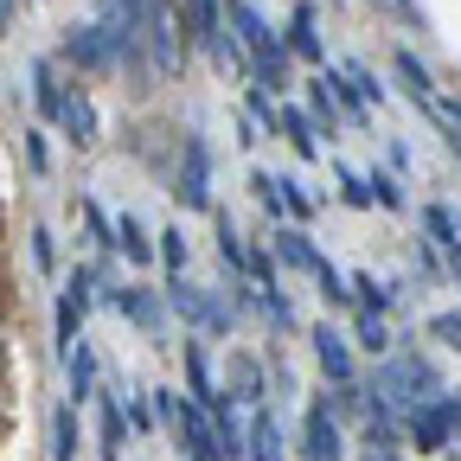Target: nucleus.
Listing matches in <instances>:
<instances>
[{"mask_svg": "<svg viewBox=\"0 0 461 461\" xmlns=\"http://www.w3.org/2000/svg\"><path fill=\"white\" fill-rule=\"evenodd\" d=\"M359 384H366L372 417H391V423H403V417H411L429 391H442L436 366H429L423 353H411V346H391V353L378 359V372H372V378H359Z\"/></svg>", "mask_w": 461, "mask_h": 461, "instance_id": "1", "label": "nucleus"}, {"mask_svg": "<svg viewBox=\"0 0 461 461\" xmlns=\"http://www.w3.org/2000/svg\"><path fill=\"white\" fill-rule=\"evenodd\" d=\"M141 51H148L154 84H180L186 77L193 39H186V20H180V0H148V14H141Z\"/></svg>", "mask_w": 461, "mask_h": 461, "instance_id": "2", "label": "nucleus"}, {"mask_svg": "<svg viewBox=\"0 0 461 461\" xmlns=\"http://www.w3.org/2000/svg\"><path fill=\"white\" fill-rule=\"evenodd\" d=\"M403 436H411V442H403V448H423V455H448L455 442H461V391H429L423 403H417V411L411 417H403Z\"/></svg>", "mask_w": 461, "mask_h": 461, "instance_id": "3", "label": "nucleus"}, {"mask_svg": "<svg viewBox=\"0 0 461 461\" xmlns=\"http://www.w3.org/2000/svg\"><path fill=\"white\" fill-rule=\"evenodd\" d=\"M173 199H180V212H212V141L199 129L180 135V167H173Z\"/></svg>", "mask_w": 461, "mask_h": 461, "instance_id": "4", "label": "nucleus"}, {"mask_svg": "<svg viewBox=\"0 0 461 461\" xmlns=\"http://www.w3.org/2000/svg\"><path fill=\"white\" fill-rule=\"evenodd\" d=\"M167 436L180 442V461H224L218 417H212V403H199V397H180V417H173Z\"/></svg>", "mask_w": 461, "mask_h": 461, "instance_id": "5", "label": "nucleus"}, {"mask_svg": "<svg viewBox=\"0 0 461 461\" xmlns=\"http://www.w3.org/2000/svg\"><path fill=\"white\" fill-rule=\"evenodd\" d=\"M103 302H109L115 314H122V321H135V327H141L154 346H167V321H173V308H167V288L154 295V288H141V282H115Z\"/></svg>", "mask_w": 461, "mask_h": 461, "instance_id": "6", "label": "nucleus"}, {"mask_svg": "<svg viewBox=\"0 0 461 461\" xmlns=\"http://www.w3.org/2000/svg\"><path fill=\"white\" fill-rule=\"evenodd\" d=\"M295 455H302V461H339V455H346V423L333 417V403H327V397H314L308 411H302Z\"/></svg>", "mask_w": 461, "mask_h": 461, "instance_id": "7", "label": "nucleus"}, {"mask_svg": "<svg viewBox=\"0 0 461 461\" xmlns=\"http://www.w3.org/2000/svg\"><path fill=\"white\" fill-rule=\"evenodd\" d=\"M224 26L238 32V45L250 51V58H288V45H282V26L257 7V0H224Z\"/></svg>", "mask_w": 461, "mask_h": 461, "instance_id": "8", "label": "nucleus"}, {"mask_svg": "<svg viewBox=\"0 0 461 461\" xmlns=\"http://www.w3.org/2000/svg\"><path fill=\"white\" fill-rule=\"evenodd\" d=\"M58 58H65L71 71H84V77L115 71V45H109V32H103L96 20H71L65 39H58Z\"/></svg>", "mask_w": 461, "mask_h": 461, "instance_id": "9", "label": "nucleus"}, {"mask_svg": "<svg viewBox=\"0 0 461 461\" xmlns=\"http://www.w3.org/2000/svg\"><path fill=\"white\" fill-rule=\"evenodd\" d=\"M224 397H238L244 411L250 403H269V359L250 353V346H224Z\"/></svg>", "mask_w": 461, "mask_h": 461, "instance_id": "10", "label": "nucleus"}, {"mask_svg": "<svg viewBox=\"0 0 461 461\" xmlns=\"http://www.w3.org/2000/svg\"><path fill=\"white\" fill-rule=\"evenodd\" d=\"M308 346H314V366H321L327 384L359 378V346H353V333H339L333 321H314V327H308Z\"/></svg>", "mask_w": 461, "mask_h": 461, "instance_id": "11", "label": "nucleus"}, {"mask_svg": "<svg viewBox=\"0 0 461 461\" xmlns=\"http://www.w3.org/2000/svg\"><path fill=\"white\" fill-rule=\"evenodd\" d=\"M269 257H276V269L282 276H314L327 257L314 250V238H308V224H295V218H282L276 230H269Z\"/></svg>", "mask_w": 461, "mask_h": 461, "instance_id": "12", "label": "nucleus"}, {"mask_svg": "<svg viewBox=\"0 0 461 461\" xmlns=\"http://www.w3.org/2000/svg\"><path fill=\"white\" fill-rule=\"evenodd\" d=\"M295 448H288V429L282 417L269 411V403H250V417H244V461H288Z\"/></svg>", "mask_w": 461, "mask_h": 461, "instance_id": "13", "label": "nucleus"}, {"mask_svg": "<svg viewBox=\"0 0 461 461\" xmlns=\"http://www.w3.org/2000/svg\"><path fill=\"white\" fill-rule=\"evenodd\" d=\"M180 372H186V397H199V403H224V378L212 372L205 333H186V339H180Z\"/></svg>", "mask_w": 461, "mask_h": 461, "instance_id": "14", "label": "nucleus"}, {"mask_svg": "<svg viewBox=\"0 0 461 461\" xmlns=\"http://www.w3.org/2000/svg\"><path fill=\"white\" fill-rule=\"evenodd\" d=\"M282 45H288V58H295V65H327L321 14L308 7V0H295V7H288V32H282Z\"/></svg>", "mask_w": 461, "mask_h": 461, "instance_id": "15", "label": "nucleus"}, {"mask_svg": "<svg viewBox=\"0 0 461 461\" xmlns=\"http://www.w3.org/2000/svg\"><path fill=\"white\" fill-rule=\"evenodd\" d=\"M96 448L103 461H122V442H129V417H122V391H96Z\"/></svg>", "mask_w": 461, "mask_h": 461, "instance_id": "16", "label": "nucleus"}, {"mask_svg": "<svg viewBox=\"0 0 461 461\" xmlns=\"http://www.w3.org/2000/svg\"><path fill=\"white\" fill-rule=\"evenodd\" d=\"M65 359V391H71V403H90L96 391H103V366H96V346L90 339H77L71 353H58Z\"/></svg>", "mask_w": 461, "mask_h": 461, "instance_id": "17", "label": "nucleus"}, {"mask_svg": "<svg viewBox=\"0 0 461 461\" xmlns=\"http://www.w3.org/2000/svg\"><path fill=\"white\" fill-rule=\"evenodd\" d=\"M58 129L71 135V148H96V135H103V122H96V103L71 84L65 90V109H58Z\"/></svg>", "mask_w": 461, "mask_h": 461, "instance_id": "18", "label": "nucleus"}, {"mask_svg": "<svg viewBox=\"0 0 461 461\" xmlns=\"http://www.w3.org/2000/svg\"><path fill=\"white\" fill-rule=\"evenodd\" d=\"M26 77H32V103H39V115L45 122H58V109H65V71H58V58H32L26 65Z\"/></svg>", "mask_w": 461, "mask_h": 461, "instance_id": "19", "label": "nucleus"}, {"mask_svg": "<svg viewBox=\"0 0 461 461\" xmlns=\"http://www.w3.org/2000/svg\"><path fill=\"white\" fill-rule=\"evenodd\" d=\"M359 461H403V423L366 417L359 423Z\"/></svg>", "mask_w": 461, "mask_h": 461, "instance_id": "20", "label": "nucleus"}, {"mask_svg": "<svg viewBox=\"0 0 461 461\" xmlns=\"http://www.w3.org/2000/svg\"><path fill=\"white\" fill-rule=\"evenodd\" d=\"M282 135H288V148H295V160H321V122L308 115V103L282 96Z\"/></svg>", "mask_w": 461, "mask_h": 461, "instance_id": "21", "label": "nucleus"}, {"mask_svg": "<svg viewBox=\"0 0 461 461\" xmlns=\"http://www.w3.org/2000/svg\"><path fill=\"white\" fill-rule=\"evenodd\" d=\"M353 346H359V353H372V359H384L391 346H397L391 314H384V308H353Z\"/></svg>", "mask_w": 461, "mask_h": 461, "instance_id": "22", "label": "nucleus"}, {"mask_svg": "<svg viewBox=\"0 0 461 461\" xmlns=\"http://www.w3.org/2000/svg\"><path fill=\"white\" fill-rule=\"evenodd\" d=\"M180 20H186L193 51H205V45L224 32V0H180Z\"/></svg>", "mask_w": 461, "mask_h": 461, "instance_id": "23", "label": "nucleus"}, {"mask_svg": "<svg viewBox=\"0 0 461 461\" xmlns=\"http://www.w3.org/2000/svg\"><path fill=\"white\" fill-rule=\"evenodd\" d=\"M84 314H90V302L77 295V288H65V295H58V314H51V346L58 353H71V346L84 339Z\"/></svg>", "mask_w": 461, "mask_h": 461, "instance_id": "24", "label": "nucleus"}, {"mask_svg": "<svg viewBox=\"0 0 461 461\" xmlns=\"http://www.w3.org/2000/svg\"><path fill=\"white\" fill-rule=\"evenodd\" d=\"M115 250H122V257H129L135 269L160 263V257H154V230H148V224H141L135 212H122V218H115Z\"/></svg>", "mask_w": 461, "mask_h": 461, "instance_id": "25", "label": "nucleus"}, {"mask_svg": "<svg viewBox=\"0 0 461 461\" xmlns=\"http://www.w3.org/2000/svg\"><path fill=\"white\" fill-rule=\"evenodd\" d=\"M212 230H218V263H224L230 276H250V244L238 238V224H230V212H218V205H212Z\"/></svg>", "mask_w": 461, "mask_h": 461, "instance_id": "26", "label": "nucleus"}, {"mask_svg": "<svg viewBox=\"0 0 461 461\" xmlns=\"http://www.w3.org/2000/svg\"><path fill=\"white\" fill-rule=\"evenodd\" d=\"M77 448H84L77 403H58V411H51V461H77Z\"/></svg>", "mask_w": 461, "mask_h": 461, "instance_id": "27", "label": "nucleus"}, {"mask_svg": "<svg viewBox=\"0 0 461 461\" xmlns=\"http://www.w3.org/2000/svg\"><path fill=\"white\" fill-rule=\"evenodd\" d=\"M327 84H333V109H339V122H353V129H366V122H372V103L359 96V84L346 77V71H327Z\"/></svg>", "mask_w": 461, "mask_h": 461, "instance_id": "28", "label": "nucleus"}, {"mask_svg": "<svg viewBox=\"0 0 461 461\" xmlns=\"http://www.w3.org/2000/svg\"><path fill=\"white\" fill-rule=\"evenodd\" d=\"M353 302H359V308H384V314H391V308H397V282H391V276H378V269H359V276H353Z\"/></svg>", "mask_w": 461, "mask_h": 461, "instance_id": "29", "label": "nucleus"}, {"mask_svg": "<svg viewBox=\"0 0 461 461\" xmlns=\"http://www.w3.org/2000/svg\"><path fill=\"white\" fill-rule=\"evenodd\" d=\"M154 257H160L167 276H186V257H193L186 230H180V224H160V230H154Z\"/></svg>", "mask_w": 461, "mask_h": 461, "instance_id": "30", "label": "nucleus"}, {"mask_svg": "<svg viewBox=\"0 0 461 461\" xmlns=\"http://www.w3.org/2000/svg\"><path fill=\"white\" fill-rule=\"evenodd\" d=\"M391 71H397V84H403V90H411L417 103H423V96L436 90V77H429V65H423V58H417V51H391Z\"/></svg>", "mask_w": 461, "mask_h": 461, "instance_id": "31", "label": "nucleus"}, {"mask_svg": "<svg viewBox=\"0 0 461 461\" xmlns=\"http://www.w3.org/2000/svg\"><path fill=\"white\" fill-rule=\"evenodd\" d=\"M314 282H321V302H327L333 314H353V308H359V302H353V276H339L333 263H321Z\"/></svg>", "mask_w": 461, "mask_h": 461, "instance_id": "32", "label": "nucleus"}, {"mask_svg": "<svg viewBox=\"0 0 461 461\" xmlns=\"http://www.w3.org/2000/svg\"><path fill=\"white\" fill-rule=\"evenodd\" d=\"M257 308H263V321H269L276 333H295V302H288V288H282V282L257 288Z\"/></svg>", "mask_w": 461, "mask_h": 461, "instance_id": "33", "label": "nucleus"}, {"mask_svg": "<svg viewBox=\"0 0 461 461\" xmlns=\"http://www.w3.org/2000/svg\"><path fill=\"white\" fill-rule=\"evenodd\" d=\"M333 180H339V205H353V212H372V180H366L359 167L333 160Z\"/></svg>", "mask_w": 461, "mask_h": 461, "instance_id": "34", "label": "nucleus"}, {"mask_svg": "<svg viewBox=\"0 0 461 461\" xmlns=\"http://www.w3.org/2000/svg\"><path fill=\"white\" fill-rule=\"evenodd\" d=\"M250 193H257V205L269 212V224H282V218H288V205H282V173L257 167V173H250Z\"/></svg>", "mask_w": 461, "mask_h": 461, "instance_id": "35", "label": "nucleus"}, {"mask_svg": "<svg viewBox=\"0 0 461 461\" xmlns=\"http://www.w3.org/2000/svg\"><path fill=\"white\" fill-rule=\"evenodd\" d=\"M423 230L436 238V250H448V244H461V230H455V205H423Z\"/></svg>", "mask_w": 461, "mask_h": 461, "instance_id": "36", "label": "nucleus"}, {"mask_svg": "<svg viewBox=\"0 0 461 461\" xmlns=\"http://www.w3.org/2000/svg\"><path fill=\"white\" fill-rule=\"evenodd\" d=\"M77 212H84V230H90V250H115V218H109L96 199H84Z\"/></svg>", "mask_w": 461, "mask_h": 461, "instance_id": "37", "label": "nucleus"}, {"mask_svg": "<svg viewBox=\"0 0 461 461\" xmlns=\"http://www.w3.org/2000/svg\"><path fill=\"white\" fill-rule=\"evenodd\" d=\"M122 417H129V429H135V436H154V429H160L154 397H141V391H122Z\"/></svg>", "mask_w": 461, "mask_h": 461, "instance_id": "38", "label": "nucleus"}, {"mask_svg": "<svg viewBox=\"0 0 461 461\" xmlns=\"http://www.w3.org/2000/svg\"><path fill=\"white\" fill-rule=\"evenodd\" d=\"M378 14L391 20V26H403V32H423L429 20H423V0H378Z\"/></svg>", "mask_w": 461, "mask_h": 461, "instance_id": "39", "label": "nucleus"}, {"mask_svg": "<svg viewBox=\"0 0 461 461\" xmlns=\"http://www.w3.org/2000/svg\"><path fill=\"white\" fill-rule=\"evenodd\" d=\"M372 180V205H384V212H403V186H397V173H384V167H372L366 173Z\"/></svg>", "mask_w": 461, "mask_h": 461, "instance_id": "40", "label": "nucleus"}, {"mask_svg": "<svg viewBox=\"0 0 461 461\" xmlns=\"http://www.w3.org/2000/svg\"><path fill=\"white\" fill-rule=\"evenodd\" d=\"M429 339H442V346H455V353H461V308L429 314Z\"/></svg>", "mask_w": 461, "mask_h": 461, "instance_id": "41", "label": "nucleus"}, {"mask_svg": "<svg viewBox=\"0 0 461 461\" xmlns=\"http://www.w3.org/2000/svg\"><path fill=\"white\" fill-rule=\"evenodd\" d=\"M346 77H353V84H359V96H366L372 109L384 103V84H378V71H372V65H346Z\"/></svg>", "mask_w": 461, "mask_h": 461, "instance_id": "42", "label": "nucleus"}, {"mask_svg": "<svg viewBox=\"0 0 461 461\" xmlns=\"http://www.w3.org/2000/svg\"><path fill=\"white\" fill-rule=\"evenodd\" d=\"M148 397H154V417H160V429H173V417H180V391H173V384H154Z\"/></svg>", "mask_w": 461, "mask_h": 461, "instance_id": "43", "label": "nucleus"}, {"mask_svg": "<svg viewBox=\"0 0 461 461\" xmlns=\"http://www.w3.org/2000/svg\"><path fill=\"white\" fill-rule=\"evenodd\" d=\"M26 238H32V263H39V269L51 276V269H58V250H51V230H45V224H32Z\"/></svg>", "mask_w": 461, "mask_h": 461, "instance_id": "44", "label": "nucleus"}, {"mask_svg": "<svg viewBox=\"0 0 461 461\" xmlns=\"http://www.w3.org/2000/svg\"><path fill=\"white\" fill-rule=\"evenodd\" d=\"M26 167H32V173L51 167V154H45V129H26Z\"/></svg>", "mask_w": 461, "mask_h": 461, "instance_id": "45", "label": "nucleus"}, {"mask_svg": "<svg viewBox=\"0 0 461 461\" xmlns=\"http://www.w3.org/2000/svg\"><path fill=\"white\" fill-rule=\"evenodd\" d=\"M0 39H7V0H0Z\"/></svg>", "mask_w": 461, "mask_h": 461, "instance_id": "46", "label": "nucleus"}, {"mask_svg": "<svg viewBox=\"0 0 461 461\" xmlns=\"http://www.w3.org/2000/svg\"><path fill=\"white\" fill-rule=\"evenodd\" d=\"M0 423H7V397H0Z\"/></svg>", "mask_w": 461, "mask_h": 461, "instance_id": "47", "label": "nucleus"}, {"mask_svg": "<svg viewBox=\"0 0 461 461\" xmlns=\"http://www.w3.org/2000/svg\"><path fill=\"white\" fill-rule=\"evenodd\" d=\"M448 461H461V448H448Z\"/></svg>", "mask_w": 461, "mask_h": 461, "instance_id": "48", "label": "nucleus"}]
</instances>
